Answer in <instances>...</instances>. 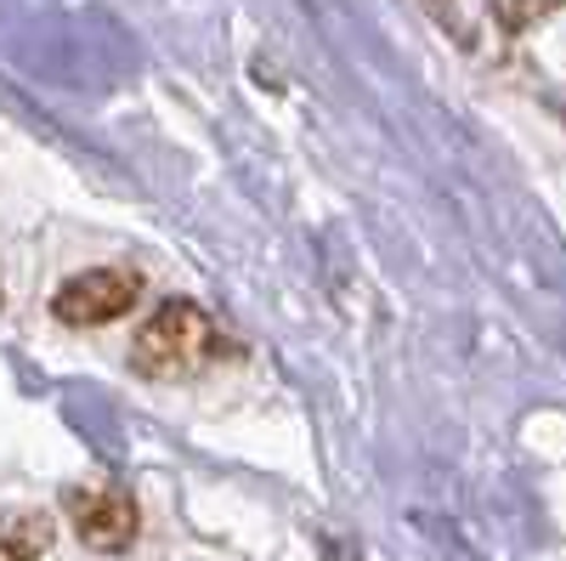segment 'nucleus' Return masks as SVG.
<instances>
[{
  "label": "nucleus",
  "mask_w": 566,
  "mask_h": 561,
  "mask_svg": "<svg viewBox=\"0 0 566 561\" xmlns=\"http://www.w3.org/2000/svg\"><path fill=\"white\" fill-rule=\"evenodd\" d=\"M227 352L216 318L187 301V295H170L148 312V323L136 330L130 341V368L148 374V381H193V374H205L216 357Z\"/></svg>",
  "instance_id": "nucleus-1"
},
{
  "label": "nucleus",
  "mask_w": 566,
  "mask_h": 561,
  "mask_svg": "<svg viewBox=\"0 0 566 561\" xmlns=\"http://www.w3.org/2000/svg\"><path fill=\"white\" fill-rule=\"evenodd\" d=\"M63 517L69 528L80 533L85 550L97 555H125L142 533V517H136V499L125 482H80L63 494Z\"/></svg>",
  "instance_id": "nucleus-2"
},
{
  "label": "nucleus",
  "mask_w": 566,
  "mask_h": 561,
  "mask_svg": "<svg viewBox=\"0 0 566 561\" xmlns=\"http://www.w3.org/2000/svg\"><path fill=\"white\" fill-rule=\"evenodd\" d=\"M136 301H142V272L136 267H91V272H74L52 295V312L69 330H103V323L125 318Z\"/></svg>",
  "instance_id": "nucleus-3"
},
{
  "label": "nucleus",
  "mask_w": 566,
  "mask_h": 561,
  "mask_svg": "<svg viewBox=\"0 0 566 561\" xmlns=\"http://www.w3.org/2000/svg\"><path fill=\"white\" fill-rule=\"evenodd\" d=\"M45 550H52V517L18 510V517L0 522V561H40Z\"/></svg>",
  "instance_id": "nucleus-4"
},
{
  "label": "nucleus",
  "mask_w": 566,
  "mask_h": 561,
  "mask_svg": "<svg viewBox=\"0 0 566 561\" xmlns=\"http://www.w3.org/2000/svg\"><path fill=\"white\" fill-rule=\"evenodd\" d=\"M566 0H488V12H493V23L499 29H510V34H522V29H533V23H544L549 12H560Z\"/></svg>",
  "instance_id": "nucleus-5"
}]
</instances>
